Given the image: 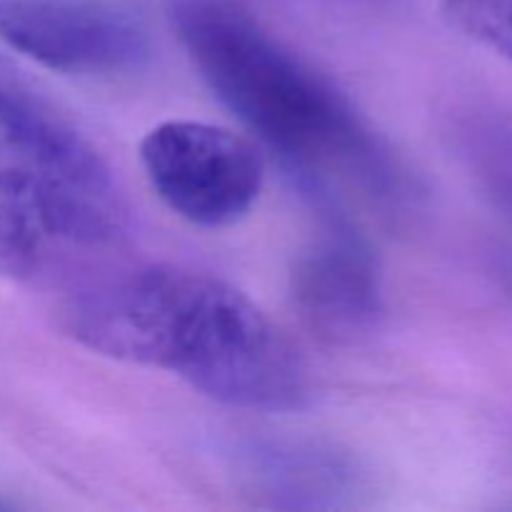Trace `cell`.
<instances>
[{
  "label": "cell",
  "instance_id": "obj_7",
  "mask_svg": "<svg viewBox=\"0 0 512 512\" xmlns=\"http://www.w3.org/2000/svg\"><path fill=\"white\" fill-rule=\"evenodd\" d=\"M0 170L33 175L90 198L110 193V170L73 128L0 90Z\"/></svg>",
  "mask_w": 512,
  "mask_h": 512
},
{
  "label": "cell",
  "instance_id": "obj_1",
  "mask_svg": "<svg viewBox=\"0 0 512 512\" xmlns=\"http://www.w3.org/2000/svg\"><path fill=\"white\" fill-rule=\"evenodd\" d=\"M65 330L105 358L178 375L230 408L283 413L308 398L288 335L245 293L198 270L153 265L80 290Z\"/></svg>",
  "mask_w": 512,
  "mask_h": 512
},
{
  "label": "cell",
  "instance_id": "obj_8",
  "mask_svg": "<svg viewBox=\"0 0 512 512\" xmlns=\"http://www.w3.org/2000/svg\"><path fill=\"white\" fill-rule=\"evenodd\" d=\"M250 475L278 508H338L358 488L353 468L340 455L300 445L255 448Z\"/></svg>",
  "mask_w": 512,
  "mask_h": 512
},
{
  "label": "cell",
  "instance_id": "obj_9",
  "mask_svg": "<svg viewBox=\"0 0 512 512\" xmlns=\"http://www.w3.org/2000/svg\"><path fill=\"white\" fill-rule=\"evenodd\" d=\"M445 23L512 63V0H443Z\"/></svg>",
  "mask_w": 512,
  "mask_h": 512
},
{
  "label": "cell",
  "instance_id": "obj_6",
  "mask_svg": "<svg viewBox=\"0 0 512 512\" xmlns=\"http://www.w3.org/2000/svg\"><path fill=\"white\" fill-rule=\"evenodd\" d=\"M100 203L65 185L0 170V275H30L60 240L108 238L113 223Z\"/></svg>",
  "mask_w": 512,
  "mask_h": 512
},
{
  "label": "cell",
  "instance_id": "obj_4",
  "mask_svg": "<svg viewBox=\"0 0 512 512\" xmlns=\"http://www.w3.org/2000/svg\"><path fill=\"white\" fill-rule=\"evenodd\" d=\"M0 40L65 75L128 73L150 55L138 20L105 0H0Z\"/></svg>",
  "mask_w": 512,
  "mask_h": 512
},
{
  "label": "cell",
  "instance_id": "obj_2",
  "mask_svg": "<svg viewBox=\"0 0 512 512\" xmlns=\"http://www.w3.org/2000/svg\"><path fill=\"white\" fill-rule=\"evenodd\" d=\"M185 53L215 98L308 180L348 170L388 185L393 168L348 95L280 43L245 0H168Z\"/></svg>",
  "mask_w": 512,
  "mask_h": 512
},
{
  "label": "cell",
  "instance_id": "obj_3",
  "mask_svg": "<svg viewBox=\"0 0 512 512\" xmlns=\"http://www.w3.org/2000/svg\"><path fill=\"white\" fill-rule=\"evenodd\" d=\"M140 163L155 195L198 228L243 220L265 183V163L250 140L200 120H168L148 130Z\"/></svg>",
  "mask_w": 512,
  "mask_h": 512
},
{
  "label": "cell",
  "instance_id": "obj_5",
  "mask_svg": "<svg viewBox=\"0 0 512 512\" xmlns=\"http://www.w3.org/2000/svg\"><path fill=\"white\" fill-rule=\"evenodd\" d=\"M293 298L303 318L330 338L370 333L383 315L373 250L343 225L325 230L295 265Z\"/></svg>",
  "mask_w": 512,
  "mask_h": 512
}]
</instances>
